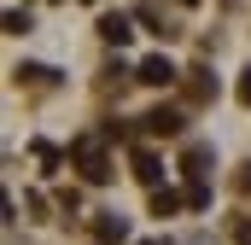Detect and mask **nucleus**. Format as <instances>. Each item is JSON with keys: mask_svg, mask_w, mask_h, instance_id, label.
I'll list each match as a JSON object with an SVG mask.
<instances>
[{"mask_svg": "<svg viewBox=\"0 0 251 245\" xmlns=\"http://www.w3.org/2000/svg\"><path fill=\"white\" fill-rule=\"evenodd\" d=\"M140 128H146V134H181V111H176V105H152V111L140 117Z\"/></svg>", "mask_w": 251, "mask_h": 245, "instance_id": "3", "label": "nucleus"}, {"mask_svg": "<svg viewBox=\"0 0 251 245\" xmlns=\"http://www.w3.org/2000/svg\"><path fill=\"white\" fill-rule=\"evenodd\" d=\"M12 76H18V82H29V88H53V76H59V70H47V64H18Z\"/></svg>", "mask_w": 251, "mask_h": 245, "instance_id": "9", "label": "nucleus"}, {"mask_svg": "<svg viewBox=\"0 0 251 245\" xmlns=\"http://www.w3.org/2000/svg\"><path fill=\"white\" fill-rule=\"evenodd\" d=\"M140 24H152V35H164V41L176 35V24L164 18V6H140Z\"/></svg>", "mask_w": 251, "mask_h": 245, "instance_id": "10", "label": "nucleus"}, {"mask_svg": "<svg viewBox=\"0 0 251 245\" xmlns=\"http://www.w3.org/2000/svg\"><path fill=\"white\" fill-rule=\"evenodd\" d=\"M134 76H140L146 88H170V82H181V70H176V64L164 59V53H152V59H140V70H134Z\"/></svg>", "mask_w": 251, "mask_h": 245, "instance_id": "2", "label": "nucleus"}, {"mask_svg": "<svg viewBox=\"0 0 251 245\" xmlns=\"http://www.w3.org/2000/svg\"><path fill=\"white\" fill-rule=\"evenodd\" d=\"M181 210V193H170V187H152V216H176Z\"/></svg>", "mask_w": 251, "mask_h": 245, "instance_id": "11", "label": "nucleus"}, {"mask_svg": "<svg viewBox=\"0 0 251 245\" xmlns=\"http://www.w3.org/2000/svg\"><path fill=\"white\" fill-rule=\"evenodd\" d=\"M187 99H193V105L216 99V76H210V70H187Z\"/></svg>", "mask_w": 251, "mask_h": 245, "instance_id": "6", "label": "nucleus"}, {"mask_svg": "<svg viewBox=\"0 0 251 245\" xmlns=\"http://www.w3.org/2000/svg\"><path fill=\"white\" fill-rule=\"evenodd\" d=\"M100 35H105L111 47H128V35H134V24H128L123 12H105V18H100Z\"/></svg>", "mask_w": 251, "mask_h": 245, "instance_id": "4", "label": "nucleus"}, {"mask_svg": "<svg viewBox=\"0 0 251 245\" xmlns=\"http://www.w3.org/2000/svg\"><path fill=\"white\" fill-rule=\"evenodd\" d=\"M29 29H35L29 12H6V35H29Z\"/></svg>", "mask_w": 251, "mask_h": 245, "instance_id": "12", "label": "nucleus"}, {"mask_svg": "<svg viewBox=\"0 0 251 245\" xmlns=\"http://www.w3.org/2000/svg\"><path fill=\"white\" fill-rule=\"evenodd\" d=\"M70 158H76V164H82V181H111V164H105V152H100V146H94V140H76V146H70Z\"/></svg>", "mask_w": 251, "mask_h": 245, "instance_id": "1", "label": "nucleus"}, {"mask_svg": "<svg viewBox=\"0 0 251 245\" xmlns=\"http://www.w3.org/2000/svg\"><path fill=\"white\" fill-rule=\"evenodd\" d=\"M134 175H140L146 187H158V175H164V164H158V152H146V146H140V152H134Z\"/></svg>", "mask_w": 251, "mask_h": 245, "instance_id": "7", "label": "nucleus"}, {"mask_svg": "<svg viewBox=\"0 0 251 245\" xmlns=\"http://www.w3.org/2000/svg\"><path fill=\"white\" fill-rule=\"evenodd\" d=\"M187 204L193 210H210V181H193L187 187Z\"/></svg>", "mask_w": 251, "mask_h": 245, "instance_id": "13", "label": "nucleus"}, {"mask_svg": "<svg viewBox=\"0 0 251 245\" xmlns=\"http://www.w3.org/2000/svg\"><path fill=\"white\" fill-rule=\"evenodd\" d=\"M146 245H170V240H146Z\"/></svg>", "mask_w": 251, "mask_h": 245, "instance_id": "15", "label": "nucleus"}, {"mask_svg": "<svg viewBox=\"0 0 251 245\" xmlns=\"http://www.w3.org/2000/svg\"><path fill=\"white\" fill-rule=\"evenodd\" d=\"M181 6H193V0H181Z\"/></svg>", "mask_w": 251, "mask_h": 245, "instance_id": "16", "label": "nucleus"}, {"mask_svg": "<svg viewBox=\"0 0 251 245\" xmlns=\"http://www.w3.org/2000/svg\"><path fill=\"white\" fill-rule=\"evenodd\" d=\"M240 99H246V105H251V70H246V76H240Z\"/></svg>", "mask_w": 251, "mask_h": 245, "instance_id": "14", "label": "nucleus"}, {"mask_svg": "<svg viewBox=\"0 0 251 245\" xmlns=\"http://www.w3.org/2000/svg\"><path fill=\"white\" fill-rule=\"evenodd\" d=\"M181 170H187L193 181H204V175H210V146H187V158H181Z\"/></svg>", "mask_w": 251, "mask_h": 245, "instance_id": "8", "label": "nucleus"}, {"mask_svg": "<svg viewBox=\"0 0 251 245\" xmlns=\"http://www.w3.org/2000/svg\"><path fill=\"white\" fill-rule=\"evenodd\" d=\"M94 234H100V245H123L128 240V222L117 216V210H105V216L94 222Z\"/></svg>", "mask_w": 251, "mask_h": 245, "instance_id": "5", "label": "nucleus"}]
</instances>
